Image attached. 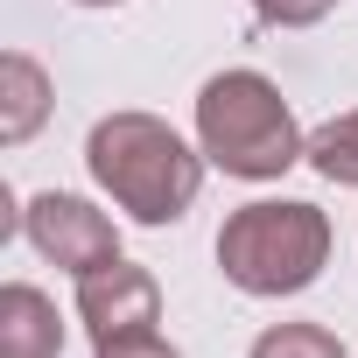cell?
Returning <instances> with one entry per match:
<instances>
[{
  "label": "cell",
  "instance_id": "obj_1",
  "mask_svg": "<svg viewBox=\"0 0 358 358\" xmlns=\"http://www.w3.org/2000/svg\"><path fill=\"white\" fill-rule=\"evenodd\" d=\"M85 162L99 176V190L120 211H134L141 225H176L204 190V155H190L183 134L169 120H155V113L99 120L92 141H85Z\"/></svg>",
  "mask_w": 358,
  "mask_h": 358
},
{
  "label": "cell",
  "instance_id": "obj_2",
  "mask_svg": "<svg viewBox=\"0 0 358 358\" xmlns=\"http://www.w3.org/2000/svg\"><path fill=\"white\" fill-rule=\"evenodd\" d=\"M197 141L204 162H218L225 176H246V183H267V176L302 162V134L288 99L260 78V71H218L197 92Z\"/></svg>",
  "mask_w": 358,
  "mask_h": 358
},
{
  "label": "cell",
  "instance_id": "obj_3",
  "mask_svg": "<svg viewBox=\"0 0 358 358\" xmlns=\"http://www.w3.org/2000/svg\"><path fill=\"white\" fill-rule=\"evenodd\" d=\"M323 260H330V218L316 204H295V197L246 204L218 232V267L246 295H295L323 274Z\"/></svg>",
  "mask_w": 358,
  "mask_h": 358
},
{
  "label": "cell",
  "instance_id": "obj_4",
  "mask_svg": "<svg viewBox=\"0 0 358 358\" xmlns=\"http://www.w3.org/2000/svg\"><path fill=\"white\" fill-rule=\"evenodd\" d=\"M22 225H29L36 253H43V260H57L64 274H92V267H113V260H120V232H113V218H106V211H92L85 197L43 190V197H29Z\"/></svg>",
  "mask_w": 358,
  "mask_h": 358
},
{
  "label": "cell",
  "instance_id": "obj_5",
  "mask_svg": "<svg viewBox=\"0 0 358 358\" xmlns=\"http://www.w3.org/2000/svg\"><path fill=\"white\" fill-rule=\"evenodd\" d=\"M78 316H85L92 344H106V337H127V330L162 323V288H155V274H148V267L113 260V267L78 274Z\"/></svg>",
  "mask_w": 358,
  "mask_h": 358
},
{
  "label": "cell",
  "instance_id": "obj_6",
  "mask_svg": "<svg viewBox=\"0 0 358 358\" xmlns=\"http://www.w3.org/2000/svg\"><path fill=\"white\" fill-rule=\"evenodd\" d=\"M57 351H64L57 302L29 281H8L0 288V358H57Z\"/></svg>",
  "mask_w": 358,
  "mask_h": 358
},
{
  "label": "cell",
  "instance_id": "obj_7",
  "mask_svg": "<svg viewBox=\"0 0 358 358\" xmlns=\"http://www.w3.org/2000/svg\"><path fill=\"white\" fill-rule=\"evenodd\" d=\"M43 113H50V78H43L36 57L15 50L8 64H0V141L22 148V141L43 127Z\"/></svg>",
  "mask_w": 358,
  "mask_h": 358
},
{
  "label": "cell",
  "instance_id": "obj_8",
  "mask_svg": "<svg viewBox=\"0 0 358 358\" xmlns=\"http://www.w3.org/2000/svg\"><path fill=\"white\" fill-rule=\"evenodd\" d=\"M302 162L323 176V183H358V113H344V120L316 127V134H309V148H302Z\"/></svg>",
  "mask_w": 358,
  "mask_h": 358
},
{
  "label": "cell",
  "instance_id": "obj_9",
  "mask_svg": "<svg viewBox=\"0 0 358 358\" xmlns=\"http://www.w3.org/2000/svg\"><path fill=\"white\" fill-rule=\"evenodd\" d=\"M253 358H344V337H330L323 323H274L260 330Z\"/></svg>",
  "mask_w": 358,
  "mask_h": 358
},
{
  "label": "cell",
  "instance_id": "obj_10",
  "mask_svg": "<svg viewBox=\"0 0 358 358\" xmlns=\"http://www.w3.org/2000/svg\"><path fill=\"white\" fill-rule=\"evenodd\" d=\"M330 8H337V0H253V15L274 22V29H309V22H323Z\"/></svg>",
  "mask_w": 358,
  "mask_h": 358
},
{
  "label": "cell",
  "instance_id": "obj_11",
  "mask_svg": "<svg viewBox=\"0 0 358 358\" xmlns=\"http://www.w3.org/2000/svg\"><path fill=\"white\" fill-rule=\"evenodd\" d=\"M99 358H176V344L148 323V330H127V337H106V344H92Z\"/></svg>",
  "mask_w": 358,
  "mask_h": 358
},
{
  "label": "cell",
  "instance_id": "obj_12",
  "mask_svg": "<svg viewBox=\"0 0 358 358\" xmlns=\"http://www.w3.org/2000/svg\"><path fill=\"white\" fill-rule=\"evenodd\" d=\"M78 8H120V0H78Z\"/></svg>",
  "mask_w": 358,
  "mask_h": 358
}]
</instances>
